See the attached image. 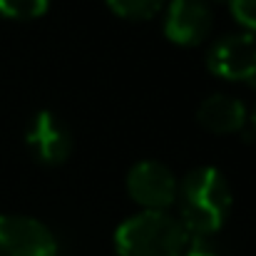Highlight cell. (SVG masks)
<instances>
[{
	"mask_svg": "<svg viewBox=\"0 0 256 256\" xmlns=\"http://www.w3.org/2000/svg\"><path fill=\"white\" fill-rule=\"evenodd\" d=\"M252 127H254V134H256V104H254V112H252Z\"/></svg>",
	"mask_w": 256,
	"mask_h": 256,
	"instance_id": "4fadbf2b",
	"label": "cell"
},
{
	"mask_svg": "<svg viewBox=\"0 0 256 256\" xmlns=\"http://www.w3.org/2000/svg\"><path fill=\"white\" fill-rule=\"evenodd\" d=\"M182 256H219L216 252H212L209 246H204V244H199V242H192L189 246H186V252Z\"/></svg>",
	"mask_w": 256,
	"mask_h": 256,
	"instance_id": "7c38bea8",
	"label": "cell"
},
{
	"mask_svg": "<svg viewBox=\"0 0 256 256\" xmlns=\"http://www.w3.org/2000/svg\"><path fill=\"white\" fill-rule=\"evenodd\" d=\"M107 5L122 18L150 20L167 5V0H107Z\"/></svg>",
	"mask_w": 256,
	"mask_h": 256,
	"instance_id": "9c48e42d",
	"label": "cell"
},
{
	"mask_svg": "<svg viewBox=\"0 0 256 256\" xmlns=\"http://www.w3.org/2000/svg\"><path fill=\"white\" fill-rule=\"evenodd\" d=\"M232 15L236 18L239 25H244L246 32L256 35V0H226Z\"/></svg>",
	"mask_w": 256,
	"mask_h": 256,
	"instance_id": "8fae6325",
	"label": "cell"
},
{
	"mask_svg": "<svg viewBox=\"0 0 256 256\" xmlns=\"http://www.w3.org/2000/svg\"><path fill=\"white\" fill-rule=\"evenodd\" d=\"M0 256H60V244L35 216L0 214Z\"/></svg>",
	"mask_w": 256,
	"mask_h": 256,
	"instance_id": "3957f363",
	"label": "cell"
},
{
	"mask_svg": "<svg viewBox=\"0 0 256 256\" xmlns=\"http://www.w3.org/2000/svg\"><path fill=\"white\" fill-rule=\"evenodd\" d=\"M25 144L42 164H62L75 147V137L65 120L52 110H40L25 127Z\"/></svg>",
	"mask_w": 256,
	"mask_h": 256,
	"instance_id": "8992f818",
	"label": "cell"
},
{
	"mask_svg": "<svg viewBox=\"0 0 256 256\" xmlns=\"http://www.w3.org/2000/svg\"><path fill=\"white\" fill-rule=\"evenodd\" d=\"M174 202L179 204L176 219L184 226L189 242L202 244L224 226L234 204V194L222 170L194 167L179 179Z\"/></svg>",
	"mask_w": 256,
	"mask_h": 256,
	"instance_id": "6da1fadb",
	"label": "cell"
},
{
	"mask_svg": "<svg viewBox=\"0 0 256 256\" xmlns=\"http://www.w3.org/2000/svg\"><path fill=\"white\" fill-rule=\"evenodd\" d=\"M246 82H249V85H252V87H254V90H256V70H254V75H252V78H249Z\"/></svg>",
	"mask_w": 256,
	"mask_h": 256,
	"instance_id": "5bb4252c",
	"label": "cell"
},
{
	"mask_svg": "<svg viewBox=\"0 0 256 256\" xmlns=\"http://www.w3.org/2000/svg\"><path fill=\"white\" fill-rule=\"evenodd\" d=\"M50 0H0V12L15 20H28L38 18L48 10Z\"/></svg>",
	"mask_w": 256,
	"mask_h": 256,
	"instance_id": "30bf717a",
	"label": "cell"
},
{
	"mask_svg": "<svg viewBox=\"0 0 256 256\" xmlns=\"http://www.w3.org/2000/svg\"><path fill=\"white\" fill-rule=\"evenodd\" d=\"M206 68L224 80H249L256 70V35L236 30L216 38L206 52Z\"/></svg>",
	"mask_w": 256,
	"mask_h": 256,
	"instance_id": "5b68a950",
	"label": "cell"
},
{
	"mask_svg": "<svg viewBox=\"0 0 256 256\" xmlns=\"http://www.w3.org/2000/svg\"><path fill=\"white\" fill-rule=\"evenodd\" d=\"M196 120L214 134H229L246 127V104L229 92H212L196 107Z\"/></svg>",
	"mask_w": 256,
	"mask_h": 256,
	"instance_id": "ba28073f",
	"label": "cell"
},
{
	"mask_svg": "<svg viewBox=\"0 0 256 256\" xmlns=\"http://www.w3.org/2000/svg\"><path fill=\"white\" fill-rule=\"evenodd\" d=\"M216 2H222V0H216Z\"/></svg>",
	"mask_w": 256,
	"mask_h": 256,
	"instance_id": "9a60e30c",
	"label": "cell"
},
{
	"mask_svg": "<svg viewBox=\"0 0 256 256\" xmlns=\"http://www.w3.org/2000/svg\"><path fill=\"white\" fill-rule=\"evenodd\" d=\"M164 35L176 45H199L214 28L209 0H170L164 5Z\"/></svg>",
	"mask_w": 256,
	"mask_h": 256,
	"instance_id": "52a82bcc",
	"label": "cell"
},
{
	"mask_svg": "<svg viewBox=\"0 0 256 256\" xmlns=\"http://www.w3.org/2000/svg\"><path fill=\"white\" fill-rule=\"evenodd\" d=\"M189 236L170 212L140 209L114 229V249L120 256H182Z\"/></svg>",
	"mask_w": 256,
	"mask_h": 256,
	"instance_id": "7a4b0ae2",
	"label": "cell"
},
{
	"mask_svg": "<svg viewBox=\"0 0 256 256\" xmlns=\"http://www.w3.org/2000/svg\"><path fill=\"white\" fill-rule=\"evenodd\" d=\"M179 179L160 160H140L127 172V194L150 212H167L176 199Z\"/></svg>",
	"mask_w": 256,
	"mask_h": 256,
	"instance_id": "277c9868",
	"label": "cell"
}]
</instances>
